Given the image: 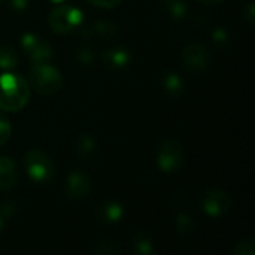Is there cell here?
Listing matches in <instances>:
<instances>
[{
    "mask_svg": "<svg viewBox=\"0 0 255 255\" xmlns=\"http://www.w3.org/2000/svg\"><path fill=\"white\" fill-rule=\"evenodd\" d=\"M30 99L28 82L13 73L0 75V109L16 112L22 109Z\"/></svg>",
    "mask_w": 255,
    "mask_h": 255,
    "instance_id": "cell-1",
    "label": "cell"
},
{
    "mask_svg": "<svg viewBox=\"0 0 255 255\" xmlns=\"http://www.w3.org/2000/svg\"><path fill=\"white\" fill-rule=\"evenodd\" d=\"M28 84L36 93L42 96H52L63 87V76L48 63H34L28 72Z\"/></svg>",
    "mask_w": 255,
    "mask_h": 255,
    "instance_id": "cell-2",
    "label": "cell"
},
{
    "mask_svg": "<svg viewBox=\"0 0 255 255\" xmlns=\"http://www.w3.org/2000/svg\"><path fill=\"white\" fill-rule=\"evenodd\" d=\"M84 15L78 7H73L70 4H58L49 12L48 16V25L52 31L58 34H69L75 31L82 24Z\"/></svg>",
    "mask_w": 255,
    "mask_h": 255,
    "instance_id": "cell-3",
    "label": "cell"
},
{
    "mask_svg": "<svg viewBox=\"0 0 255 255\" xmlns=\"http://www.w3.org/2000/svg\"><path fill=\"white\" fill-rule=\"evenodd\" d=\"M182 145L172 137H166L158 143L157 148V166L164 173H173L184 164Z\"/></svg>",
    "mask_w": 255,
    "mask_h": 255,
    "instance_id": "cell-4",
    "label": "cell"
},
{
    "mask_svg": "<svg viewBox=\"0 0 255 255\" xmlns=\"http://www.w3.org/2000/svg\"><path fill=\"white\" fill-rule=\"evenodd\" d=\"M27 175L36 184L48 182L54 175V164L51 158L40 149H30L24 157Z\"/></svg>",
    "mask_w": 255,
    "mask_h": 255,
    "instance_id": "cell-5",
    "label": "cell"
},
{
    "mask_svg": "<svg viewBox=\"0 0 255 255\" xmlns=\"http://www.w3.org/2000/svg\"><path fill=\"white\" fill-rule=\"evenodd\" d=\"M181 63L185 67V70L191 73L205 72L211 63V55L206 45L202 42H193L187 45L181 54Z\"/></svg>",
    "mask_w": 255,
    "mask_h": 255,
    "instance_id": "cell-6",
    "label": "cell"
},
{
    "mask_svg": "<svg viewBox=\"0 0 255 255\" xmlns=\"http://www.w3.org/2000/svg\"><path fill=\"white\" fill-rule=\"evenodd\" d=\"M202 209L211 218L223 217L232 209V197L221 188H211L202 197Z\"/></svg>",
    "mask_w": 255,
    "mask_h": 255,
    "instance_id": "cell-7",
    "label": "cell"
},
{
    "mask_svg": "<svg viewBox=\"0 0 255 255\" xmlns=\"http://www.w3.org/2000/svg\"><path fill=\"white\" fill-rule=\"evenodd\" d=\"M21 45L34 63H48L54 55L51 45L34 33H25L21 39Z\"/></svg>",
    "mask_w": 255,
    "mask_h": 255,
    "instance_id": "cell-8",
    "label": "cell"
},
{
    "mask_svg": "<svg viewBox=\"0 0 255 255\" xmlns=\"http://www.w3.org/2000/svg\"><path fill=\"white\" fill-rule=\"evenodd\" d=\"M91 191V179L82 170H73L66 179V194L72 200H84Z\"/></svg>",
    "mask_w": 255,
    "mask_h": 255,
    "instance_id": "cell-9",
    "label": "cell"
},
{
    "mask_svg": "<svg viewBox=\"0 0 255 255\" xmlns=\"http://www.w3.org/2000/svg\"><path fill=\"white\" fill-rule=\"evenodd\" d=\"M96 215L103 224H115L124 217V206L118 200H106L97 208Z\"/></svg>",
    "mask_w": 255,
    "mask_h": 255,
    "instance_id": "cell-10",
    "label": "cell"
},
{
    "mask_svg": "<svg viewBox=\"0 0 255 255\" xmlns=\"http://www.w3.org/2000/svg\"><path fill=\"white\" fill-rule=\"evenodd\" d=\"M103 63L108 69H112V70H121V69H126L130 63H131V54L124 49V48H111L108 51H105L103 54Z\"/></svg>",
    "mask_w": 255,
    "mask_h": 255,
    "instance_id": "cell-11",
    "label": "cell"
},
{
    "mask_svg": "<svg viewBox=\"0 0 255 255\" xmlns=\"http://www.w3.org/2000/svg\"><path fill=\"white\" fill-rule=\"evenodd\" d=\"M18 181L16 166L9 157H0V191L10 190Z\"/></svg>",
    "mask_w": 255,
    "mask_h": 255,
    "instance_id": "cell-12",
    "label": "cell"
},
{
    "mask_svg": "<svg viewBox=\"0 0 255 255\" xmlns=\"http://www.w3.org/2000/svg\"><path fill=\"white\" fill-rule=\"evenodd\" d=\"M161 85H163L164 93L167 96H170V97H179L185 91V82H184V79L178 73H175V72L166 73L161 78Z\"/></svg>",
    "mask_w": 255,
    "mask_h": 255,
    "instance_id": "cell-13",
    "label": "cell"
},
{
    "mask_svg": "<svg viewBox=\"0 0 255 255\" xmlns=\"http://www.w3.org/2000/svg\"><path fill=\"white\" fill-rule=\"evenodd\" d=\"M131 251L137 255H152L154 254V244L146 233L137 232L131 238Z\"/></svg>",
    "mask_w": 255,
    "mask_h": 255,
    "instance_id": "cell-14",
    "label": "cell"
},
{
    "mask_svg": "<svg viewBox=\"0 0 255 255\" xmlns=\"http://www.w3.org/2000/svg\"><path fill=\"white\" fill-rule=\"evenodd\" d=\"M117 25L109 21H96L91 27V34L102 40H111L117 36Z\"/></svg>",
    "mask_w": 255,
    "mask_h": 255,
    "instance_id": "cell-15",
    "label": "cell"
},
{
    "mask_svg": "<svg viewBox=\"0 0 255 255\" xmlns=\"http://www.w3.org/2000/svg\"><path fill=\"white\" fill-rule=\"evenodd\" d=\"M96 151V139L91 134H79L76 139V154L82 160L90 158Z\"/></svg>",
    "mask_w": 255,
    "mask_h": 255,
    "instance_id": "cell-16",
    "label": "cell"
},
{
    "mask_svg": "<svg viewBox=\"0 0 255 255\" xmlns=\"http://www.w3.org/2000/svg\"><path fill=\"white\" fill-rule=\"evenodd\" d=\"M161 6L173 19H182L187 16V3L185 0H161Z\"/></svg>",
    "mask_w": 255,
    "mask_h": 255,
    "instance_id": "cell-17",
    "label": "cell"
},
{
    "mask_svg": "<svg viewBox=\"0 0 255 255\" xmlns=\"http://www.w3.org/2000/svg\"><path fill=\"white\" fill-rule=\"evenodd\" d=\"M196 221L185 212H181L176 217V232L181 238H188L196 232Z\"/></svg>",
    "mask_w": 255,
    "mask_h": 255,
    "instance_id": "cell-18",
    "label": "cell"
},
{
    "mask_svg": "<svg viewBox=\"0 0 255 255\" xmlns=\"http://www.w3.org/2000/svg\"><path fill=\"white\" fill-rule=\"evenodd\" d=\"M18 64V55L13 48L4 46L0 49V69L10 70Z\"/></svg>",
    "mask_w": 255,
    "mask_h": 255,
    "instance_id": "cell-19",
    "label": "cell"
},
{
    "mask_svg": "<svg viewBox=\"0 0 255 255\" xmlns=\"http://www.w3.org/2000/svg\"><path fill=\"white\" fill-rule=\"evenodd\" d=\"M120 253V247L114 241H100L94 247V254L97 255H114Z\"/></svg>",
    "mask_w": 255,
    "mask_h": 255,
    "instance_id": "cell-20",
    "label": "cell"
},
{
    "mask_svg": "<svg viewBox=\"0 0 255 255\" xmlns=\"http://www.w3.org/2000/svg\"><path fill=\"white\" fill-rule=\"evenodd\" d=\"M10 134H12L10 123H9L7 117L0 112V146H3L10 139Z\"/></svg>",
    "mask_w": 255,
    "mask_h": 255,
    "instance_id": "cell-21",
    "label": "cell"
},
{
    "mask_svg": "<svg viewBox=\"0 0 255 255\" xmlns=\"http://www.w3.org/2000/svg\"><path fill=\"white\" fill-rule=\"evenodd\" d=\"M76 58L82 63V64H93L94 60H96V52L91 46L85 45V46H81L78 51H76Z\"/></svg>",
    "mask_w": 255,
    "mask_h": 255,
    "instance_id": "cell-22",
    "label": "cell"
},
{
    "mask_svg": "<svg viewBox=\"0 0 255 255\" xmlns=\"http://www.w3.org/2000/svg\"><path fill=\"white\" fill-rule=\"evenodd\" d=\"M233 254L235 255H254L255 254V245L253 239H245L241 241L239 244H236V247L233 248Z\"/></svg>",
    "mask_w": 255,
    "mask_h": 255,
    "instance_id": "cell-23",
    "label": "cell"
},
{
    "mask_svg": "<svg viewBox=\"0 0 255 255\" xmlns=\"http://www.w3.org/2000/svg\"><path fill=\"white\" fill-rule=\"evenodd\" d=\"M212 40L215 45H224L229 43V33L224 28H217L212 34Z\"/></svg>",
    "mask_w": 255,
    "mask_h": 255,
    "instance_id": "cell-24",
    "label": "cell"
},
{
    "mask_svg": "<svg viewBox=\"0 0 255 255\" xmlns=\"http://www.w3.org/2000/svg\"><path fill=\"white\" fill-rule=\"evenodd\" d=\"M87 1H90L93 6H97L102 9H112L121 3V0H87Z\"/></svg>",
    "mask_w": 255,
    "mask_h": 255,
    "instance_id": "cell-25",
    "label": "cell"
},
{
    "mask_svg": "<svg viewBox=\"0 0 255 255\" xmlns=\"http://www.w3.org/2000/svg\"><path fill=\"white\" fill-rule=\"evenodd\" d=\"M12 6V9L15 10H24L28 7V0H10L9 3Z\"/></svg>",
    "mask_w": 255,
    "mask_h": 255,
    "instance_id": "cell-26",
    "label": "cell"
},
{
    "mask_svg": "<svg viewBox=\"0 0 255 255\" xmlns=\"http://www.w3.org/2000/svg\"><path fill=\"white\" fill-rule=\"evenodd\" d=\"M254 15H255V9H254V3H250L248 7L245 9V18L248 19L250 25L254 24Z\"/></svg>",
    "mask_w": 255,
    "mask_h": 255,
    "instance_id": "cell-27",
    "label": "cell"
},
{
    "mask_svg": "<svg viewBox=\"0 0 255 255\" xmlns=\"http://www.w3.org/2000/svg\"><path fill=\"white\" fill-rule=\"evenodd\" d=\"M203 3H208V4H217V3H223L224 0H202Z\"/></svg>",
    "mask_w": 255,
    "mask_h": 255,
    "instance_id": "cell-28",
    "label": "cell"
},
{
    "mask_svg": "<svg viewBox=\"0 0 255 255\" xmlns=\"http://www.w3.org/2000/svg\"><path fill=\"white\" fill-rule=\"evenodd\" d=\"M51 3H55V4H60V3H64L66 0H49Z\"/></svg>",
    "mask_w": 255,
    "mask_h": 255,
    "instance_id": "cell-29",
    "label": "cell"
},
{
    "mask_svg": "<svg viewBox=\"0 0 255 255\" xmlns=\"http://www.w3.org/2000/svg\"><path fill=\"white\" fill-rule=\"evenodd\" d=\"M3 226H4V221H3V217L0 215V232H1V229H3Z\"/></svg>",
    "mask_w": 255,
    "mask_h": 255,
    "instance_id": "cell-30",
    "label": "cell"
},
{
    "mask_svg": "<svg viewBox=\"0 0 255 255\" xmlns=\"http://www.w3.org/2000/svg\"><path fill=\"white\" fill-rule=\"evenodd\" d=\"M0 1H1V0H0Z\"/></svg>",
    "mask_w": 255,
    "mask_h": 255,
    "instance_id": "cell-31",
    "label": "cell"
}]
</instances>
